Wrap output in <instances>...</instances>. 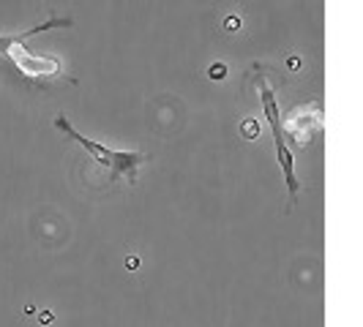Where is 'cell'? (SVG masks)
I'll return each instance as SVG.
<instances>
[{
    "instance_id": "cell-1",
    "label": "cell",
    "mask_w": 363,
    "mask_h": 327,
    "mask_svg": "<svg viewBox=\"0 0 363 327\" xmlns=\"http://www.w3.org/2000/svg\"><path fill=\"white\" fill-rule=\"evenodd\" d=\"M55 128L66 131L74 142H79V145L85 147L93 159H96V164H99L101 169H107L109 175H123V178H128V183H137V169H140V164L145 161L143 153H118V150H109V147L99 145V142L88 139V137H82L77 128H72V123H69L63 115L55 117Z\"/></svg>"
},
{
    "instance_id": "cell-2",
    "label": "cell",
    "mask_w": 363,
    "mask_h": 327,
    "mask_svg": "<svg viewBox=\"0 0 363 327\" xmlns=\"http://www.w3.org/2000/svg\"><path fill=\"white\" fill-rule=\"evenodd\" d=\"M259 93H262V104H265V115H268V123H271L273 131V142H276V159H279V166H281V175H284V183H287V191H290V202H295L298 191H301V183L295 178V166H292V153L290 145L284 139V131H281V115H279V107H276V96H273L271 85L265 79H259Z\"/></svg>"
},
{
    "instance_id": "cell-3",
    "label": "cell",
    "mask_w": 363,
    "mask_h": 327,
    "mask_svg": "<svg viewBox=\"0 0 363 327\" xmlns=\"http://www.w3.org/2000/svg\"><path fill=\"white\" fill-rule=\"evenodd\" d=\"M38 322L50 325V322H52V311H41V314H38Z\"/></svg>"
},
{
    "instance_id": "cell-4",
    "label": "cell",
    "mask_w": 363,
    "mask_h": 327,
    "mask_svg": "<svg viewBox=\"0 0 363 327\" xmlns=\"http://www.w3.org/2000/svg\"><path fill=\"white\" fill-rule=\"evenodd\" d=\"M126 268H128V270H137V268H140V259H137V256H128Z\"/></svg>"
},
{
    "instance_id": "cell-5",
    "label": "cell",
    "mask_w": 363,
    "mask_h": 327,
    "mask_svg": "<svg viewBox=\"0 0 363 327\" xmlns=\"http://www.w3.org/2000/svg\"><path fill=\"white\" fill-rule=\"evenodd\" d=\"M211 74H213V79H221V74H224V66H216V69H211Z\"/></svg>"
}]
</instances>
